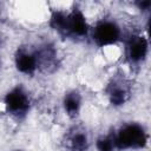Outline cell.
Returning <instances> with one entry per match:
<instances>
[{
	"instance_id": "obj_1",
	"label": "cell",
	"mask_w": 151,
	"mask_h": 151,
	"mask_svg": "<svg viewBox=\"0 0 151 151\" xmlns=\"http://www.w3.org/2000/svg\"><path fill=\"white\" fill-rule=\"evenodd\" d=\"M113 138L119 151L122 150H140L147 145L149 133L139 123H125L116 132Z\"/></svg>"
},
{
	"instance_id": "obj_2",
	"label": "cell",
	"mask_w": 151,
	"mask_h": 151,
	"mask_svg": "<svg viewBox=\"0 0 151 151\" xmlns=\"http://www.w3.org/2000/svg\"><path fill=\"white\" fill-rule=\"evenodd\" d=\"M91 37L98 47H106L117 44L122 39V28L113 19L103 18L96 22L92 28Z\"/></svg>"
},
{
	"instance_id": "obj_3",
	"label": "cell",
	"mask_w": 151,
	"mask_h": 151,
	"mask_svg": "<svg viewBox=\"0 0 151 151\" xmlns=\"http://www.w3.org/2000/svg\"><path fill=\"white\" fill-rule=\"evenodd\" d=\"M4 105L8 114L17 119H22L29 112L31 99L24 86L17 85L5 94Z\"/></svg>"
},
{
	"instance_id": "obj_4",
	"label": "cell",
	"mask_w": 151,
	"mask_h": 151,
	"mask_svg": "<svg viewBox=\"0 0 151 151\" xmlns=\"http://www.w3.org/2000/svg\"><path fill=\"white\" fill-rule=\"evenodd\" d=\"M90 26L85 14L78 5H74L66 14V25L64 38L84 39L90 34Z\"/></svg>"
},
{
	"instance_id": "obj_5",
	"label": "cell",
	"mask_w": 151,
	"mask_h": 151,
	"mask_svg": "<svg viewBox=\"0 0 151 151\" xmlns=\"http://www.w3.org/2000/svg\"><path fill=\"white\" fill-rule=\"evenodd\" d=\"M149 53V40L143 34H132L125 41V57L131 65L144 63Z\"/></svg>"
},
{
	"instance_id": "obj_6",
	"label": "cell",
	"mask_w": 151,
	"mask_h": 151,
	"mask_svg": "<svg viewBox=\"0 0 151 151\" xmlns=\"http://www.w3.org/2000/svg\"><path fill=\"white\" fill-rule=\"evenodd\" d=\"M14 65L20 73L31 77L34 76L35 72L39 70L35 50H31L25 46L18 47L14 53Z\"/></svg>"
},
{
	"instance_id": "obj_7",
	"label": "cell",
	"mask_w": 151,
	"mask_h": 151,
	"mask_svg": "<svg viewBox=\"0 0 151 151\" xmlns=\"http://www.w3.org/2000/svg\"><path fill=\"white\" fill-rule=\"evenodd\" d=\"M105 93L112 106H122L129 100L131 96V87L125 79L113 78L107 84Z\"/></svg>"
},
{
	"instance_id": "obj_8",
	"label": "cell",
	"mask_w": 151,
	"mask_h": 151,
	"mask_svg": "<svg viewBox=\"0 0 151 151\" xmlns=\"http://www.w3.org/2000/svg\"><path fill=\"white\" fill-rule=\"evenodd\" d=\"M38 57L39 68H44L48 72H52L57 68L58 59H57V51L51 44H45L35 50Z\"/></svg>"
},
{
	"instance_id": "obj_9",
	"label": "cell",
	"mask_w": 151,
	"mask_h": 151,
	"mask_svg": "<svg viewBox=\"0 0 151 151\" xmlns=\"http://www.w3.org/2000/svg\"><path fill=\"white\" fill-rule=\"evenodd\" d=\"M66 146L71 151H87L90 146L87 132L81 127H73L66 136Z\"/></svg>"
},
{
	"instance_id": "obj_10",
	"label": "cell",
	"mask_w": 151,
	"mask_h": 151,
	"mask_svg": "<svg viewBox=\"0 0 151 151\" xmlns=\"http://www.w3.org/2000/svg\"><path fill=\"white\" fill-rule=\"evenodd\" d=\"M81 103H83V98L78 90L67 91L63 98V106L65 113L72 119L77 118L81 110Z\"/></svg>"
},
{
	"instance_id": "obj_11",
	"label": "cell",
	"mask_w": 151,
	"mask_h": 151,
	"mask_svg": "<svg viewBox=\"0 0 151 151\" xmlns=\"http://www.w3.org/2000/svg\"><path fill=\"white\" fill-rule=\"evenodd\" d=\"M66 14L67 12L60 11V9H53L50 15V26L53 31H55L58 34L64 37L65 34V25H66Z\"/></svg>"
},
{
	"instance_id": "obj_12",
	"label": "cell",
	"mask_w": 151,
	"mask_h": 151,
	"mask_svg": "<svg viewBox=\"0 0 151 151\" xmlns=\"http://www.w3.org/2000/svg\"><path fill=\"white\" fill-rule=\"evenodd\" d=\"M96 147L97 151H119L116 145L113 133L100 136L96 142Z\"/></svg>"
},
{
	"instance_id": "obj_13",
	"label": "cell",
	"mask_w": 151,
	"mask_h": 151,
	"mask_svg": "<svg viewBox=\"0 0 151 151\" xmlns=\"http://www.w3.org/2000/svg\"><path fill=\"white\" fill-rule=\"evenodd\" d=\"M136 6L138 7V9L140 11H149L151 7V1L150 0H144V1H137Z\"/></svg>"
},
{
	"instance_id": "obj_14",
	"label": "cell",
	"mask_w": 151,
	"mask_h": 151,
	"mask_svg": "<svg viewBox=\"0 0 151 151\" xmlns=\"http://www.w3.org/2000/svg\"><path fill=\"white\" fill-rule=\"evenodd\" d=\"M17 151H19V150H17Z\"/></svg>"
}]
</instances>
